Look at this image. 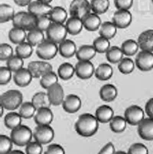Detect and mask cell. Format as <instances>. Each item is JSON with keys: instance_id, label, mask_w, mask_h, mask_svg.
<instances>
[{"instance_id": "6da1fadb", "label": "cell", "mask_w": 153, "mask_h": 154, "mask_svg": "<svg viewBox=\"0 0 153 154\" xmlns=\"http://www.w3.org/2000/svg\"><path fill=\"white\" fill-rule=\"evenodd\" d=\"M99 122L96 116L91 113H83L75 123V131L80 136L90 137L94 135L99 129Z\"/></svg>"}, {"instance_id": "7a4b0ae2", "label": "cell", "mask_w": 153, "mask_h": 154, "mask_svg": "<svg viewBox=\"0 0 153 154\" xmlns=\"http://www.w3.org/2000/svg\"><path fill=\"white\" fill-rule=\"evenodd\" d=\"M37 20L38 17L31 12L21 11L15 13L12 19V25L14 27L20 28L29 32L32 29H36Z\"/></svg>"}, {"instance_id": "3957f363", "label": "cell", "mask_w": 153, "mask_h": 154, "mask_svg": "<svg viewBox=\"0 0 153 154\" xmlns=\"http://www.w3.org/2000/svg\"><path fill=\"white\" fill-rule=\"evenodd\" d=\"M1 105L7 110L19 108L23 101V95L18 90H8L1 95Z\"/></svg>"}, {"instance_id": "277c9868", "label": "cell", "mask_w": 153, "mask_h": 154, "mask_svg": "<svg viewBox=\"0 0 153 154\" xmlns=\"http://www.w3.org/2000/svg\"><path fill=\"white\" fill-rule=\"evenodd\" d=\"M10 137L14 144L19 146H25L32 141L33 133L29 127L21 124L16 128L12 130Z\"/></svg>"}, {"instance_id": "5b68a950", "label": "cell", "mask_w": 153, "mask_h": 154, "mask_svg": "<svg viewBox=\"0 0 153 154\" xmlns=\"http://www.w3.org/2000/svg\"><path fill=\"white\" fill-rule=\"evenodd\" d=\"M58 52V46L56 43L50 41L44 40L41 44L37 46L36 54L41 59L47 61L54 58Z\"/></svg>"}, {"instance_id": "8992f818", "label": "cell", "mask_w": 153, "mask_h": 154, "mask_svg": "<svg viewBox=\"0 0 153 154\" xmlns=\"http://www.w3.org/2000/svg\"><path fill=\"white\" fill-rule=\"evenodd\" d=\"M69 12L71 16L83 20L91 12L90 3L87 0H73L70 4Z\"/></svg>"}, {"instance_id": "52a82bcc", "label": "cell", "mask_w": 153, "mask_h": 154, "mask_svg": "<svg viewBox=\"0 0 153 154\" xmlns=\"http://www.w3.org/2000/svg\"><path fill=\"white\" fill-rule=\"evenodd\" d=\"M67 30L65 25L61 23L52 22L50 27L46 31V35L47 39L56 44H60L64 39H66L67 35Z\"/></svg>"}, {"instance_id": "ba28073f", "label": "cell", "mask_w": 153, "mask_h": 154, "mask_svg": "<svg viewBox=\"0 0 153 154\" xmlns=\"http://www.w3.org/2000/svg\"><path fill=\"white\" fill-rule=\"evenodd\" d=\"M33 137L42 145L47 144L54 139V131L50 125H38L33 133Z\"/></svg>"}, {"instance_id": "9c48e42d", "label": "cell", "mask_w": 153, "mask_h": 154, "mask_svg": "<svg viewBox=\"0 0 153 154\" xmlns=\"http://www.w3.org/2000/svg\"><path fill=\"white\" fill-rule=\"evenodd\" d=\"M124 117L129 124L136 126L144 119V110L138 105H132L125 110Z\"/></svg>"}, {"instance_id": "30bf717a", "label": "cell", "mask_w": 153, "mask_h": 154, "mask_svg": "<svg viewBox=\"0 0 153 154\" xmlns=\"http://www.w3.org/2000/svg\"><path fill=\"white\" fill-rule=\"evenodd\" d=\"M136 66L142 71H149L153 69V52L141 51L136 57Z\"/></svg>"}, {"instance_id": "8fae6325", "label": "cell", "mask_w": 153, "mask_h": 154, "mask_svg": "<svg viewBox=\"0 0 153 154\" xmlns=\"http://www.w3.org/2000/svg\"><path fill=\"white\" fill-rule=\"evenodd\" d=\"M28 69L32 73L34 78H41L49 71H52V65L43 61H33L28 64Z\"/></svg>"}, {"instance_id": "7c38bea8", "label": "cell", "mask_w": 153, "mask_h": 154, "mask_svg": "<svg viewBox=\"0 0 153 154\" xmlns=\"http://www.w3.org/2000/svg\"><path fill=\"white\" fill-rule=\"evenodd\" d=\"M74 67L75 75L82 80L89 79L94 75L95 67L90 61H79Z\"/></svg>"}, {"instance_id": "4fadbf2b", "label": "cell", "mask_w": 153, "mask_h": 154, "mask_svg": "<svg viewBox=\"0 0 153 154\" xmlns=\"http://www.w3.org/2000/svg\"><path fill=\"white\" fill-rule=\"evenodd\" d=\"M133 15L129 10L118 9L114 12L113 16V22L117 29H126L131 25Z\"/></svg>"}, {"instance_id": "5bb4252c", "label": "cell", "mask_w": 153, "mask_h": 154, "mask_svg": "<svg viewBox=\"0 0 153 154\" xmlns=\"http://www.w3.org/2000/svg\"><path fill=\"white\" fill-rule=\"evenodd\" d=\"M47 94L51 105L59 106L62 104L64 100V88L58 82L47 88Z\"/></svg>"}, {"instance_id": "9a60e30c", "label": "cell", "mask_w": 153, "mask_h": 154, "mask_svg": "<svg viewBox=\"0 0 153 154\" xmlns=\"http://www.w3.org/2000/svg\"><path fill=\"white\" fill-rule=\"evenodd\" d=\"M138 134L144 140H153V118H144L138 124Z\"/></svg>"}, {"instance_id": "2e32d148", "label": "cell", "mask_w": 153, "mask_h": 154, "mask_svg": "<svg viewBox=\"0 0 153 154\" xmlns=\"http://www.w3.org/2000/svg\"><path fill=\"white\" fill-rule=\"evenodd\" d=\"M53 7L48 3L39 2V1H32L28 5V12L35 15L36 17L49 15Z\"/></svg>"}, {"instance_id": "e0dca14e", "label": "cell", "mask_w": 153, "mask_h": 154, "mask_svg": "<svg viewBox=\"0 0 153 154\" xmlns=\"http://www.w3.org/2000/svg\"><path fill=\"white\" fill-rule=\"evenodd\" d=\"M82 101L80 97L76 94H69L66 97L62 103V107L64 111L69 113H74L81 109Z\"/></svg>"}, {"instance_id": "ac0fdd59", "label": "cell", "mask_w": 153, "mask_h": 154, "mask_svg": "<svg viewBox=\"0 0 153 154\" xmlns=\"http://www.w3.org/2000/svg\"><path fill=\"white\" fill-rule=\"evenodd\" d=\"M33 78L32 73L28 69V68H21L19 71L14 72L13 75L14 82L17 86L20 87V88L27 87L32 82Z\"/></svg>"}, {"instance_id": "d6986e66", "label": "cell", "mask_w": 153, "mask_h": 154, "mask_svg": "<svg viewBox=\"0 0 153 154\" xmlns=\"http://www.w3.org/2000/svg\"><path fill=\"white\" fill-rule=\"evenodd\" d=\"M54 119V114L50 107H43L37 110L34 120L37 125H50Z\"/></svg>"}, {"instance_id": "ffe728a7", "label": "cell", "mask_w": 153, "mask_h": 154, "mask_svg": "<svg viewBox=\"0 0 153 154\" xmlns=\"http://www.w3.org/2000/svg\"><path fill=\"white\" fill-rule=\"evenodd\" d=\"M138 44L142 51L153 52V30L148 29L139 35Z\"/></svg>"}, {"instance_id": "44dd1931", "label": "cell", "mask_w": 153, "mask_h": 154, "mask_svg": "<svg viewBox=\"0 0 153 154\" xmlns=\"http://www.w3.org/2000/svg\"><path fill=\"white\" fill-rule=\"evenodd\" d=\"M77 46L75 42L71 39H64L58 45V52L62 57L69 58L73 57L77 52Z\"/></svg>"}, {"instance_id": "7402d4cb", "label": "cell", "mask_w": 153, "mask_h": 154, "mask_svg": "<svg viewBox=\"0 0 153 154\" xmlns=\"http://www.w3.org/2000/svg\"><path fill=\"white\" fill-rule=\"evenodd\" d=\"M83 24L84 29L88 32H95L99 29L102 23L99 15L94 12H90L83 19Z\"/></svg>"}, {"instance_id": "603a6c76", "label": "cell", "mask_w": 153, "mask_h": 154, "mask_svg": "<svg viewBox=\"0 0 153 154\" xmlns=\"http://www.w3.org/2000/svg\"><path fill=\"white\" fill-rule=\"evenodd\" d=\"M96 53L93 45H84L77 50L75 55L78 61H90L94 58Z\"/></svg>"}, {"instance_id": "cb8c5ba5", "label": "cell", "mask_w": 153, "mask_h": 154, "mask_svg": "<svg viewBox=\"0 0 153 154\" xmlns=\"http://www.w3.org/2000/svg\"><path fill=\"white\" fill-rule=\"evenodd\" d=\"M114 115V111L110 106L102 105L99 106L95 112V116L99 123L106 124L109 123Z\"/></svg>"}, {"instance_id": "d4e9b609", "label": "cell", "mask_w": 153, "mask_h": 154, "mask_svg": "<svg viewBox=\"0 0 153 154\" xmlns=\"http://www.w3.org/2000/svg\"><path fill=\"white\" fill-rule=\"evenodd\" d=\"M118 90L116 86L112 84H106L102 86L99 90V97L105 102H111L116 98Z\"/></svg>"}, {"instance_id": "484cf974", "label": "cell", "mask_w": 153, "mask_h": 154, "mask_svg": "<svg viewBox=\"0 0 153 154\" xmlns=\"http://www.w3.org/2000/svg\"><path fill=\"white\" fill-rule=\"evenodd\" d=\"M65 26L67 32L70 35H76L81 33L83 28H84V24H83L82 19L74 17V16H71L66 21Z\"/></svg>"}, {"instance_id": "4316f807", "label": "cell", "mask_w": 153, "mask_h": 154, "mask_svg": "<svg viewBox=\"0 0 153 154\" xmlns=\"http://www.w3.org/2000/svg\"><path fill=\"white\" fill-rule=\"evenodd\" d=\"M94 75L99 81H107L113 76V69L109 64L103 63L95 69Z\"/></svg>"}, {"instance_id": "83f0119b", "label": "cell", "mask_w": 153, "mask_h": 154, "mask_svg": "<svg viewBox=\"0 0 153 154\" xmlns=\"http://www.w3.org/2000/svg\"><path fill=\"white\" fill-rule=\"evenodd\" d=\"M32 102L37 110L43 107H50L51 105L47 92L39 91L33 95Z\"/></svg>"}, {"instance_id": "f1b7e54d", "label": "cell", "mask_w": 153, "mask_h": 154, "mask_svg": "<svg viewBox=\"0 0 153 154\" xmlns=\"http://www.w3.org/2000/svg\"><path fill=\"white\" fill-rule=\"evenodd\" d=\"M99 33L100 36L110 40L114 38L117 33V27L113 22L107 21L101 24L99 29Z\"/></svg>"}, {"instance_id": "f546056e", "label": "cell", "mask_w": 153, "mask_h": 154, "mask_svg": "<svg viewBox=\"0 0 153 154\" xmlns=\"http://www.w3.org/2000/svg\"><path fill=\"white\" fill-rule=\"evenodd\" d=\"M48 16L52 22L64 24L67 19V12L63 7L55 6L53 7Z\"/></svg>"}, {"instance_id": "4dcf8cb0", "label": "cell", "mask_w": 153, "mask_h": 154, "mask_svg": "<svg viewBox=\"0 0 153 154\" xmlns=\"http://www.w3.org/2000/svg\"><path fill=\"white\" fill-rule=\"evenodd\" d=\"M8 38L13 44L19 45L25 42L27 38V33H26V31L24 29L13 27L8 32Z\"/></svg>"}, {"instance_id": "1f68e13d", "label": "cell", "mask_w": 153, "mask_h": 154, "mask_svg": "<svg viewBox=\"0 0 153 154\" xmlns=\"http://www.w3.org/2000/svg\"><path fill=\"white\" fill-rule=\"evenodd\" d=\"M22 118V116L19 114V113L14 111L10 112V113H7L4 117V124L7 128L12 131L21 125Z\"/></svg>"}, {"instance_id": "d6a6232c", "label": "cell", "mask_w": 153, "mask_h": 154, "mask_svg": "<svg viewBox=\"0 0 153 154\" xmlns=\"http://www.w3.org/2000/svg\"><path fill=\"white\" fill-rule=\"evenodd\" d=\"M75 75V67L71 63L65 62L61 64L57 69V75L61 80L67 81Z\"/></svg>"}, {"instance_id": "836d02e7", "label": "cell", "mask_w": 153, "mask_h": 154, "mask_svg": "<svg viewBox=\"0 0 153 154\" xmlns=\"http://www.w3.org/2000/svg\"><path fill=\"white\" fill-rule=\"evenodd\" d=\"M120 48L124 55L130 57L136 54L139 48V46L138 42L134 39H127L122 43Z\"/></svg>"}, {"instance_id": "e575fe53", "label": "cell", "mask_w": 153, "mask_h": 154, "mask_svg": "<svg viewBox=\"0 0 153 154\" xmlns=\"http://www.w3.org/2000/svg\"><path fill=\"white\" fill-rule=\"evenodd\" d=\"M123 55L124 54L122 51L121 48L118 46H112L106 52V59L112 64L120 62L123 58Z\"/></svg>"}, {"instance_id": "d590c367", "label": "cell", "mask_w": 153, "mask_h": 154, "mask_svg": "<svg viewBox=\"0 0 153 154\" xmlns=\"http://www.w3.org/2000/svg\"><path fill=\"white\" fill-rule=\"evenodd\" d=\"M15 15V10L12 5L6 3L0 5V23H5L12 20Z\"/></svg>"}, {"instance_id": "8d00e7d4", "label": "cell", "mask_w": 153, "mask_h": 154, "mask_svg": "<svg viewBox=\"0 0 153 154\" xmlns=\"http://www.w3.org/2000/svg\"><path fill=\"white\" fill-rule=\"evenodd\" d=\"M27 42L32 46H38L44 41V32L38 29H34L27 33Z\"/></svg>"}, {"instance_id": "74e56055", "label": "cell", "mask_w": 153, "mask_h": 154, "mask_svg": "<svg viewBox=\"0 0 153 154\" xmlns=\"http://www.w3.org/2000/svg\"><path fill=\"white\" fill-rule=\"evenodd\" d=\"M126 122L125 117L122 116H113L112 120L109 121V127L113 132L119 134L122 133L126 130Z\"/></svg>"}, {"instance_id": "f35d334b", "label": "cell", "mask_w": 153, "mask_h": 154, "mask_svg": "<svg viewBox=\"0 0 153 154\" xmlns=\"http://www.w3.org/2000/svg\"><path fill=\"white\" fill-rule=\"evenodd\" d=\"M91 11L97 15L106 13L109 7V0H91Z\"/></svg>"}, {"instance_id": "ab89813d", "label": "cell", "mask_w": 153, "mask_h": 154, "mask_svg": "<svg viewBox=\"0 0 153 154\" xmlns=\"http://www.w3.org/2000/svg\"><path fill=\"white\" fill-rule=\"evenodd\" d=\"M37 109L34 106L32 102H24L21 104L19 107V113L22 118L24 119H30L32 117H34L35 114Z\"/></svg>"}, {"instance_id": "60d3db41", "label": "cell", "mask_w": 153, "mask_h": 154, "mask_svg": "<svg viewBox=\"0 0 153 154\" xmlns=\"http://www.w3.org/2000/svg\"><path fill=\"white\" fill-rule=\"evenodd\" d=\"M15 53L23 59L28 58L33 53V46L28 42H24L17 45L15 48Z\"/></svg>"}, {"instance_id": "b9f144b4", "label": "cell", "mask_w": 153, "mask_h": 154, "mask_svg": "<svg viewBox=\"0 0 153 154\" xmlns=\"http://www.w3.org/2000/svg\"><path fill=\"white\" fill-rule=\"evenodd\" d=\"M58 82V75L53 71H49L41 78L40 85L43 88L47 90V88Z\"/></svg>"}, {"instance_id": "7bdbcfd3", "label": "cell", "mask_w": 153, "mask_h": 154, "mask_svg": "<svg viewBox=\"0 0 153 154\" xmlns=\"http://www.w3.org/2000/svg\"><path fill=\"white\" fill-rule=\"evenodd\" d=\"M93 45L96 49V52L103 54V53H106L110 48V43H109V39L99 35V37L94 39Z\"/></svg>"}, {"instance_id": "ee69618b", "label": "cell", "mask_w": 153, "mask_h": 154, "mask_svg": "<svg viewBox=\"0 0 153 154\" xmlns=\"http://www.w3.org/2000/svg\"><path fill=\"white\" fill-rule=\"evenodd\" d=\"M135 62L130 58H123L118 63V69L123 75H130L134 71Z\"/></svg>"}, {"instance_id": "f6af8a7d", "label": "cell", "mask_w": 153, "mask_h": 154, "mask_svg": "<svg viewBox=\"0 0 153 154\" xmlns=\"http://www.w3.org/2000/svg\"><path fill=\"white\" fill-rule=\"evenodd\" d=\"M24 61L23 58L19 57V55H12L11 58L6 61V66L8 67L12 72L19 71V69L23 68Z\"/></svg>"}, {"instance_id": "bcb514c9", "label": "cell", "mask_w": 153, "mask_h": 154, "mask_svg": "<svg viewBox=\"0 0 153 154\" xmlns=\"http://www.w3.org/2000/svg\"><path fill=\"white\" fill-rule=\"evenodd\" d=\"M13 141L11 137L5 135L0 136V153L5 154L9 153L12 150Z\"/></svg>"}, {"instance_id": "7dc6e473", "label": "cell", "mask_w": 153, "mask_h": 154, "mask_svg": "<svg viewBox=\"0 0 153 154\" xmlns=\"http://www.w3.org/2000/svg\"><path fill=\"white\" fill-rule=\"evenodd\" d=\"M13 48L10 45L7 43H2L0 45V60L1 61H7L11 58L13 54Z\"/></svg>"}, {"instance_id": "c3c4849f", "label": "cell", "mask_w": 153, "mask_h": 154, "mask_svg": "<svg viewBox=\"0 0 153 154\" xmlns=\"http://www.w3.org/2000/svg\"><path fill=\"white\" fill-rule=\"evenodd\" d=\"M25 146V152L28 154H41L43 151L42 144L36 140L31 141Z\"/></svg>"}, {"instance_id": "681fc988", "label": "cell", "mask_w": 153, "mask_h": 154, "mask_svg": "<svg viewBox=\"0 0 153 154\" xmlns=\"http://www.w3.org/2000/svg\"><path fill=\"white\" fill-rule=\"evenodd\" d=\"M12 72L8 67H1L0 68V85H7L12 79Z\"/></svg>"}, {"instance_id": "f907efd6", "label": "cell", "mask_w": 153, "mask_h": 154, "mask_svg": "<svg viewBox=\"0 0 153 154\" xmlns=\"http://www.w3.org/2000/svg\"><path fill=\"white\" fill-rule=\"evenodd\" d=\"M52 22L49 18L48 15H44V16H40L38 17L37 20V26L36 29L42 31V32H46L50 27Z\"/></svg>"}, {"instance_id": "816d5d0a", "label": "cell", "mask_w": 153, "mask_h": 154, "mask_svg": "<svg viewBox=\"0 0 153 154\" xmlns=\"http://www.w3.org/2000/svg\"><path fill=\"white\" fill-rule=\"evenodd\" d=\"M129 153L134 154H147L148 153V149L146 147V146L144 145L141 143H133V145L129 148L128 150Z\"/></svg>"}, {"instance_id": "f5cc1de1", "label": "cell", "mask_w": 153, "mask_h": 154, "mask_svg": "<svg viewBox=\"0 0 153 154\" xmlns=\"http://www.w3.org/2000/svg\"><path fill=\"white\" fill-rule=\"evenodd\" d=\"M133 4V0H114V5L117 9L129 10Z\"/></svg>"}, {"instance_id": "db71d44e", "label": "cell", "mask_w": 153, "mask_h": 154, "mask_svg": "<svg viewBox=\"0 0 153 154\" xmlns=\"http://www.w3.org/2000/svg\"><path fill=\"white\" fill-rule=\"evenodd\" d=\"M45 154H54V153H57V154H64L65 153V151H64V148L62 147V146L59 145V144L54 143L50 144L47 146V149L44 152Z\"/></svg>"}, {"instance_id": "11a10c76", "label": "cell", "mask_w": 153, "mask_h": 154, "mask_svg": "<svg viewBox=\"0 0 153 154\" xmlns=\"http://www.w3.org/2000/svg\"><path fill=\"white\" fill-rule=\"evenodd\" d=\"M116 152V149H115V146L113 144V143L109 142L106 143V145L103 146L102 149L99 150V153L103 154V153H107V154H112Z\"/></svg>"}, {"instance_id": "9f6ffc18", "label": "cell", "mask_w": 153, "mask_h": 154, "mask_svg": "<svg viewBox=\"0 0 153 154\" xmlns=\"http://www.w3.org/2000/svg\"><path fill=\"white\" fill-rule=\"evenodd\" d=\"M145 110L148 117L153 118V97L150 98L146 102L145 106Z\"/></svg>"}, {"instance_id": "6f0895ef", "label": "cell", "mask_w": 153, "mask_h": 154, "mask_svg": "<svg viewBox=\"0 0 153 154\" xmlns=\"http://www.w3.org/2000/svg\"><path fill=\"white\" fill-rule=\"evenodd\" d=\"M13 1L17 5L21 7L28 6L32 2V0H13Z\"/></svg>"}, {"instance_id": "680465c9", "label": "cell", "mask_w": 153, "mask_h": 154, "mask_svg": "<svg viewBox=\"0 0 153 154\" xmlns=\"http://www.w3.org/2000/svg\"><path fill=\"white\" fill-rule=\"evenodd\" d=\"M9 153H23V152L22 150H19V149H15V150L12 149Z\"/></svg>"}, {"instance_id": "91938a15", "label": "cell", "mask_w": 153, "mask_h": 154, "mask_svg": "<svg viewBox=\"0 0 153 154\" xmlns=\"http://www.w3.org/2000/svg\"><path fill=\"white\" fill-rule=\"evenodd\" d=\"M37 1H39V2H44V3H48L50 4V2H52V0H37Z\"/></svg>"}, {"instance_id": "94428289", "label": "cell", "mask_w": 153, "mask_h": 154, "mask_svg": "<svg viewBox=\"0 0 153 154\" xmlns=\"http://www.w3.org/2000/svg\"><path fill=\"white\" fill-rule=\"evenodd\" d=\"M4 110H5L3 107H2V105H1V117L3 116V113H4Z\"/></svg>"}, {"instance_id": "6125c7cd", "label": "cell", "mask_w": 153, "mask_h": 154, "mask_svg": "<svg viewBox=\"0 0 153 154\" xmlns=\"http://www.w3.org/2000/svg\"><path fill=\"white\" fill-rule=\"evenodd\" d=\"M116 153H126V152H124V151H117Z\"/></svg>"}, {"instance_id": "be15d7a7", "label": "cell", "mask_w": 153, "mask_h": 154, "mask_svg": "<svg viewBox=\"0 0 153 154\" xmlns=\"http://www.w3.org/2000/svg\"><path fill=\"white\" fill-rule=\"evenodd\" d=\"M151 2H152V3H153V0H151Z\"/></svg>"}]
</instances>
